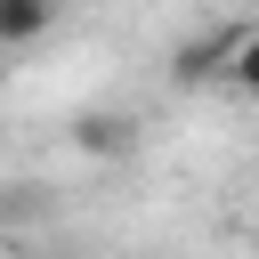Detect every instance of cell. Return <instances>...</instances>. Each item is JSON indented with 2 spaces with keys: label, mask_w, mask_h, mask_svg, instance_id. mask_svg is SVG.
<instances>
[{
  "label": "cell",
  "mask_w": 259,
  "mask_h": 259,
  "mask_svg": "<svg viewBox=\"0 0 259 259\" xmlns=\"http://www.w3.org/2000/svg\"><path fill=\"white\" fill-rule=\"evenodd\" d=\"M251 40V16H235V24H219V32H194V40H178L170 49V81L178 89H194V81H219L227 73V57Z\"/></svg>",
  "instance_id": "obj_1"
},
{
  "label": "cell",
  "mask_w": 259,
  "mask_h": 259,
  "mask_svg": "<svg viewBox=\"0 0 259 259\" xmlns=\"http://www.w3.org/2000/svg\"><path fill=\"white\" fill-rule=\"evenodd\" d=\"M130 138H138V130H130L121 113H81V121H73V146H81V154H97V162L130 154Z\"/></svg>",
  "instance_id": "obj_2"
},
{
  "label": "cell",
  "mask_w": 259,
  "mask_h": 259,
  "mask_svg": "<svg viewBox=\"0 0 259 259\" xmlns=\"http://www.w3.org/2000/svg\"><path fill=\"white\" fill-rule=\"evenodd\" d=\"M49 24H57L49 0H0V49H24V40H40Z\"/></svg>",
  "instance_id": "obj_3"
}]
</instances>
